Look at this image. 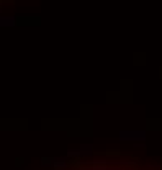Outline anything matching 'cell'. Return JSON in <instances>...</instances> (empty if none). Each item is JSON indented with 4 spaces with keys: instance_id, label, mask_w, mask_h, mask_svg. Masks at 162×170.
Returning <instances> with one entry per match:
<instances>
[{
    "instance_id": "obj_1",
    "label": "cell",
    "mask_w": 162,
    "mask_h": 170,
    "mask_svg": "<svg viewBox=\"0 0 162 170\" xmlns=\"http://www.w3.org/2000/svg\"><path fill=\"white\" fill-rule=\"evenodd\" d=\"M66 165H67L66 162H56V164H54V167H56V168H64Z\"/></svg>"
}]
</instances>
